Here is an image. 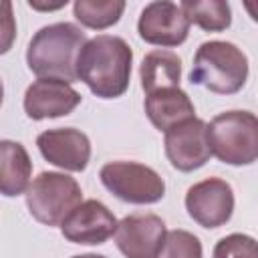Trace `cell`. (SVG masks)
<instances>
[{
	"instance_id": "obj_15",
	"label": "cell",
	"mask_w": 258,
	"mask_h": 258,
	"mask_svg": "<svg viewBox=\"0 0 258 258\" xmlns=\"http://www.w3.org/2000/svg\"><path fill=\"white\" fill-rule=\"evenodd\" d=\"M32 177V161L26 147L12 139L0 141V194L16 198L26 191Z\"/></svg>"
},
{
	"instance_id": "obj_12",
	"label": "cell",
	"mask_w": 258,
	"mask_h": 258,
	"mask_svg": "<svg viewBox=\"0 0 258 258\" xmlns=\"http://www.w3.org/2000/svg\"><path fill=\"white\" fill-rule=\"evenodd\" d=\"M36 145L48 163L64 171H85L91 159V141L75 127L46 129L36 137Z\"/></svg>"
},
{
	"instance_id": "obj_3",
	"label": "cell",
	"mask_w": 258,
	"mask_h": 258,
	"mask_svg": "<svg viewBox=\"0 0 258 258\" xmlns=\"http://www.w3.org/2000/svg\"><path fill=\"white\" fill-rule=\"evenodd\" d=\"M248 79V56L232 42L208 40L194 54L189 83L216 95L238 93Z\"/></svg>"
},
{
	"instance_id": "obj_1",
	"label": "cell",
	"mask_w": 258,
	"mask_h": 258,
	"mask_svg": "<svg viewBox=\"0 0 258 258\" xmlns=\"http://www.w3.org/2000/svg\"><path fill=\"white\" fill-rule=\"evenodd\" d=\"M133 50L113 34H97L89 38L77 56V79L101 99H117L129 89Z\"/></svg>"
},
{
	"instance_id": "obj_11",
	"label": "cell",
	"mask_w": 258,
	"mask_h": 258,
	"mask_svg": "<svg viewBox=\"0 0 258 258\" xmlns=\"http://www.w3.org/2000/svg\"><path fill=\"white\" fill-rule=\"evenodd\" d=\"M167 230L155 214H129L115 230V244L125 258H157Z\"/></svg>"
},
{
	"instance_id": "obj_20",
	"label": "cell",
	"mask_w": 258,
	"mask_h": 258,
	"mask_svg": "<svg viewBox=\"0 0 258 258\" xmlns=\"http://www.w3.org/2000/svg\"><path fill=\"white\" fill-rule=\"evenodd\" d=\"M212 258H258L256 240L248 234H230L216 242Z\"/></svg>"
},
{
	"instance_id": "obj_22",
	"label": "cell",
	"mask_w": 258,
	"mask_h": 258,
	"mask_svg": "<svg viewBox=\"0 0 258 258\" xmlns=\"http://www.w3.org/2000/svg\"><path fill=\"white\" fill-rule=\"evenodd\" d=\"M28 6H30V8H36V10H58V8L67 6V0H64V2H58V4H48V6H46V4H36V2L30 0Z\"/></svg>"
},
{
	"instance_id": "obj_23",
	"label": "cell",
	"mask_w": 258,
	"mask_h": 258,
	"mask_svg": "<svg viewBox=\"0 0 258 258\" xmlns=\"http://www.w3.org/2000/svg\"><path fill=\"white\" fill-rule=\"evenodd\" d=\"M73 258H107L103 254H79V256H73Z\"/></svg>"
},
{
	"instance_id": "obj_7",
	"label": "cell",
	"mask_w": 258,
	"mask_h": 258,
	"mask_svg": "<svg viewBox=\"0 0 258 258\" xmlns=\"http://www.w3.org/2000/svg\"><path fill=\"white\" fill-rule=\"evenodd\" d=\"M185 210L202 228H220L234 214V189L220 177L202 179L187 189Z\"/></svg>"
},
{
	"instance_id": "obj_17",
	"label": "cell",
	"mask_w": 258,
	"mask_h": 258,
	"mask_svg": "<svg viewBox=\"0 0 258 258\" xmlns=\"http://www.w3.org/2000/svg\"><path fill=\"white\" fill-rule=\"evenodd\" d=\"M179 8L189 24L208 32H222L232 24V8L224 0H183Z\"/></svg>"
},
{
	"instance_id": "obj_8",
	"label": "cell",
	"mask_w": 258,
	"mask_h": 258,
	"mask_svg": "<svg viewBox=\"0 0 258 258\" xmlns=\"http://www.w3.org/2000/svg\"><path fill=\"white\" fill-rule=\"evenodd\" d=\"M165 155L179 171H194L212 157L208 143V123L194 117L165 131Z\"/></svg>"
},
{
	"instance_id": "obj_14",
	"label": "cell",
	"mask_w": 258,
	"mask_h": 258,
	"mask_svg": "<svg viewBox=\"0 0 258 258\" xmlns=\"http://www.w3.org/2000/svg\"><path fill=\"white\" fill-rule=\"evenodd\" d=\"M145 113L155 129L167 131L187 119L196 117V107L185 91L179 87L161 89L145 97Z\"/></svg>"
},
{
	"instance_id": "obj_9",
	"label": "cell",
	"mask_w": 258,
	"mask_h": 258,
	"mask_svg": "<svg viewBox=\"0 0 258 258\" xmlns=\"http://www.w3.org/2000/svg\"><path fill=\"white\" fill-rule=\"evenodd\" d=\"M137 32L141 40L147 44L155 46H179L185 42L187 32H189V22L179 8V4L167 2V0H157L149 2L137 20Z\"/></svg>"
},
{
	"instance_id": "obj_6",
	"label": "cell",
	"mask_w": 258,
	"mask_h": 258,
	"mask_svg": "<svg viewBox=\"0 0 258 258\" xmlns=\"http://www.w3.org/2000/svg\"><path fill=\"white\" fill-rule=\"evenodd\" d=\"M101 183L121 202L155 204L165 196L163 177L149 165L137 161H109L99 171Z\"/></svg>"
},
{
	"instance_id": "obj_2",
	"label": "cell",
	"mask_w": 258,
	"mask_h": 258,
	"mask_svg": "<svg viewBox=\"0 0 258 258\" xmlns=\"http://www.w3.org/2000/svg\"><path fill=\"white\" fill-rule=\"evenodd\" d=\"M87 42V34L73 22H54L42 26L28 42L26 64L38 79L64 83L77 81V56Z\"/></svg>"
},
{
	"instance_id": "obj_4",
	"label": "cell",
	"mask_w": 258,
	"mask_h": 258,
	"mask_svg": "<svg viewBox=\"0 0 258 258\" xmlns=\"http://www.w3.org/2000/svg\"><path fill=\"white\" fill-rule=\"evenodd\" d=\"M212 155L228 165H252L258 157V119L250 111H226L208 125Z\"/></svg>"
},
{
	"instance_id": "obj_19",
	"label": "cell",
	"mask_w": 258,
	"mask_h": 258,
	"mask_svg": "<svg viewBox=\"0 0 258 258\" xmlns=\"http://www.w3.org/2000/svg\"><path fill=\"white\" fill-rule=\"evenodd\" d=\"M157 258H204L202 242L187 230H171L165 234Z\"/></svg>"
},
{
	"instance_id": "obj_5",
	"label": "cell",
	"mask_w": 258,
	"mask_h": 258,
	"mask_svg": "<svg viewBox=\"0 0 258 258\" xmlns=\"http://www.w3.org/2000/svg\"><path fill=\"white\" fill-rule=\"evenodd\" d=\"M24 194L30 216L48 228L60 226L62 220L83 202L79 181L60 171L38 173Z\"/></svg>"
},
{
	"instance_id": "obj_24",
	"label": "cell",
	"mask_w": 258,
	"mask_h": 258,
	"mask_svg": "<svg viewBox=\"0 0 258 258\" xmlns=\"http://www.w3.org/2000/svg\"><path fill=\"white\" fill-rule=\"evenodd\" d=\"M2 99H4V85H2V79H0V105H2Z\"/></svg>"
},
{
	"instance_id": "obj_21",
	"label": "cell",
	"mask_w": 258,
	"mask_h": 258,
	"mask_svg": "<svg viewBox=\"0 0 258 258\" xmlns=\"http://www.w3.org/2000/svg\"><path fill=\"white\" fill-rule=\"evenodd\" d=\"M16 40L14 6L8 0H0V54H6Z\"/></svg>"
},
{
	"instance_id": "obj_10",
	"label": "cell",
	"mask_w": 258,
	"mask_h": 258,
	"mask_svg": "<svg viewBox=\"0 0 258 258\" xmlns=\"http://www.w3.org/2000/svg\"><path fill=\"white\" fill-rule=\"evenodd\" d=\"M117 224L115 214L103 202L85 200L62 220L60 232L73 244L97 246L115 236Z\"/></svg>"
},
{
	"instance_id": "obj_18",
	"label": "cell",
	"mask_w": 258,
	"mask_h": 258,
	"mask_svg": "<svg viewBox=\"0 0 258 258\" xmlns=\"http://www.w3.org/2000/svg\"><path fill=\"white\" fill-rule=\"evenodd\" d=\"M75 18L93 30H105L119 22L125 10L123 0H77L73 4Z\"/></svg>"
},
{
	"instance_id": "obj_13",
	"label": "cell",
	"mask_w": 258,
	"mask_h": 258,
	"mask_svg": "<svg viewBox=\"0 0 258 258\" xmlns=\"http://www.w3.org/2000/svg\"><path fill=\"white\" fill-rule=\"evenodd\" d=\"M83 97L73 85L54 79H38L24 93V113L34 119H54L73 113Z\"/></svg>"
},
{
	"instance_id": "obj_16",
	"label": "cell",
	"mask_w": 258,
	"mask_h": 258,
	"mask_svg": "<svg viewBox=\"0 0 258 258\" xmlns=\"http://www.w3.org/2000/svg\"><path fill=\"white\" fill-rule=\"evenodd\" d=\"M139 77H141V87H143L145 95L161 91V89L179 87L181 58L175 52L165 50V48L151 50L141 60Z\"/></svg>"
}]
</instances>
